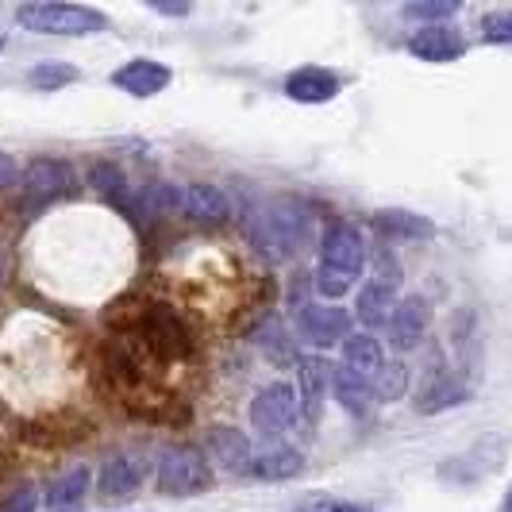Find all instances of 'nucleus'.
I'll return each mask as SVG.
<instances>
[{"mask_svg": "<svg viewBox=\"0 0 512 512\" xmlns=\"http://www.w3.org/2000/svg\"><path fill=\"white\" fill-rule=\"evenodd\" d=\"M362 262H366V243L362 231L347 220H335L320 235V266H316V293L328 297V305H339L343 293L359 282Z\"/></svg>", "mask_w": 512, "mask_h": 512, "instance_id": "1", "label": "nucleus"}, {"mask_svg": "<svg viewBox=\"0 0 512 512\" xmlns=\"http://www.w3.org/2000/svg\"><path fill=\"white\" fill-rule=\"evenodd\" d=\"M154 12H162V16H189V4L181 0V4H166V0H151Z\"/></svg>", "mask_w": 512, "mask_h": 512, "instance_id": "30", "label": "nucleus"}, {"mask_svg": "<svg viewBox=\"0 0 512 512\" xmlns=\"http://www.w3.org/2000/svg\"><path fill=\"white\" fill-rule=\"evenodd\" d=\"M74 193V170L66 158H51V154H39L31 158L24 170V212L27 216H39L47 205L62 201Z\"/></svg>", "mask_w": 512, "mask_h": 512, "instance_id": "5", "label": "nucleus"}, {"mask_svg": "<svg viewBox=\"0 0 512 512\" xmlns=\"http://www.w3.org/2000/svg\"><path fill=\"white\" fill-rule=\"evenodd\" d=\"M16 24L35 31V35H97L108 27V16L85 4H58V0H39V4H20Z\"/></svg>", "mask_w": 512, "mask_h": 512, "instance_id": "3", "label": "nucleus"}, {"mask_svg": "<svg viewBox=\"0 0 512 512\" xmlns=\"http://www.w3.org/2000/svg\"><path fill=\"white\" fill-rule=\"evenodd\" d=\"M181 208H185V216H189L193 224H205V228H216V224H224V220L231 216L228 193H224L220 185H208V181L185 185Z\"/></svg>", "mask_w": 512, "mask_h": 512, "instance_id": "10", "label": "nucleus"}, {"mask_svg": "<svg viewBox=\"0 0 512 512\" xmlns=\"http://www.w3.org/2000/svg\"><path fill=\"white\" fill-rule=\"evenodd\" d=\"M0 512H35V489H20V493H12Z\"/></svg>", "mask_w": 512, "mask_h": 512, "instance_id": "29", "label": "nucleus"}, {"mask_svg": "<svg viewBox=\"0 0 512 512\" xmlns=\"http://www.w3.org/2000/svg\"><path fill=\"white\" fill-rule=\"evenodd\" d=\"M316 239V216L301 197H274L262 212V247L274 258H297Z\"/></svg>", "mask_w": 512, "mask_h": 512, "instance_id": "2", "label": "nucleus"}, {"mask_svg": "<svg viewBox=\"0 0 512 512\" xmlns=\"http://www.w3.org/2000/svg\"><path fill=\"white\" fill-rule=\"evenodd\" d=\"M428 335V301L420 293L401 297L393 316H389V343L393 351H416Z\"/></svg>", "mask_w": 512, "mask_h": 512, "instance_id": "9", "label": "nucleus"}, {"mask_svg": "<svg viewBox=\"0 0 512 512\" xmlns=\"http://www.w3.org/2000/svg\"><path fill=\"white\" fill-rule=\"evenodd\" d=\"M12 178H16V166H12V158H8V154H0V189H4V185H12Z\"/></svg>", "mask_w": 512, "mask_h": 512, "instance_id": "31", "label": "nucleus"}, {"mask_svg": "<svg viewBox=\"0 0 512 512\" xmlns=\"http://www.w3.org/2000/svg\"><path fill=\"white\" fill-rule=\"evenodd\" d=\"M154 486L166 497H197L212 486V466L197 447H166L154 466Z\"/></svg>", "mask_w": 512, "mask_h": 512, "instance_id": "4", "label": "nucleus"}, {"mask_svg": "<svg viewBox=\"0 0 512 512\" xmlns=\"http://www.w3.org/2000/svg\"><path fill=\"white\" fill-rule=\"evenodd\" d=\"M482 39L486 43H512V8L509 12H489L482 20Z\"/></svg>", "mask_w": 512, "mask_h": 512, "instance_id": "27", "label": "nucleus"}, {"mask_svg": "<svg viewBox=\"0 0 512 512\" xmlns=\"http://www.w3.org/2000/svg\"><path fill=\"white\" fill-rule=\"evenodd\" d=\"M332 389L339 409L347 412V416H355V420L370 416V409H374V385L366 382V378H359L355 370H347V366L332 370Z\"/></svg>", "mask_w": 512, "mask_h": 512, "instance_id": "18", "label": "nucleus"}, {"mask_svg": "<svg viewBox=\"0 0 512 512\" xmlns=\"http://www.w3.org/2000/svg\"><path fill=\"white\" fill-rule=\"evenodd\" d=\"M4 274H8V270H4V255H0V285H4Z\"/></svg>", "mask_w": 512, "mask_h": 512, "instance_id": "33", "label": "nucleus"}, {"mask_svg": "<svg viewBox=\"0 0 512 512\" xmlns=\"http://www.w3.org/2000/svg\"><path fill=\"white\" fill-rule=\"evenodd\" d=\"M289 512H370V505L347 501V497H305V501H297Z\"/></svg>", "mask_w": 512, "mask_h": 512, "instance_id": "26", "label": "nucleus"}, {"mask_svg": "<svg viewBox=\"0 0 512 512\" xmlns=\"http://www.w3.org/2000/svg\"><path fill=\"white\" fill-rule=\"evenodd\" d=\"M208 455L228 474H251L255 470V447L235 428H212L208 432Z\"/></svg>", "mask_w": 512, "mask_h": 512, "instance_id": "14", "label": "nucleus"}, {"mask_svg": "<svg viewBox=\"0 0 512 512\" xmlns=\"http://www.w3.org/2000/svg\"><path fill=\"white\" fill-rule=\"evenodd\" d=\"M297 370H301V393H297L301 412H305L308 420H320V412H324V385H332V366L324 359H316V355H305Z\"/></svg>", "mask_w": 512, "mask_h": 512, "instance_id": "19", "label": "nucleus"}, {"mask_svg": "<svg viewBox=\"0 0 512 512\" xmlns=\"http://www.w3.org/2000/svg\"><path fill=\"white\" fill-rule=\"evenodd\" d=\"M297 328L308 343L316 347H335L351 335V312L339 305H328V301H312V305H301L297 312Z\"/></svg>", "mask_w": 512, "mask_h": 512, "instance_id": "8", "label": "nucleus"}, {"mask_svg": "<svg viewBox=\"0 0 512 512\" xmlns=\"http://www.w3.org/2000/svg\"><path fill=\"white\" fill-rule=\"evenodd\" d=\"M409 54L412 58H420V62H455V58L466 54V43H462V35L455 31V27L432 24V27L412 31Z\"/></svg>", "mask_w": 512, "mask_h": 512, "instance_id": "11", "label": "nucleus"}, {"mask_svg": "<svg viewBox=\"0 0 512 512\" xmlns=\"http://www.w3.org/2000/svg\"><path fill=\"white\" fill-rule=\"evenodd\" d=\"M89 497V470L74 466L70 474H62L47 493V512H77Z\"/></svg>", "mask_w": 512, "mask_h": 512, "instance_id": "22", "label": "nucleus"}, {"mask_svg": "<svg viewBox=\"0 0 512 512\" xmlns=\"http://www.w3.org/2000/svg\"><path fill=\"white\" fill-rule=\"evenodd\" d=\"M397 285H401V262L389 255V251H378V258H374V278L366 282V289L359 293V305H355V316L362 320V328H382V324H389V316L397 308Z\"/></svg>", "mask_w": 512, "mask_h": 512, "instance_id": "6", "label": "nucleus"}, {"mask_svg": "<svg viewBox=\"0 0 512 512\" xmlns=\"http://www.w3.org/2000/svg\"><path fill=\"white\" fill-rule=\"evenodd\" d=\"M470 397V389L462 382L459 374H447V370H436L424 389L416 393V412H443V409H455Z\"/></svg>", "mask_w": 512, "mask_h": 512, "instance_id": "17", "label": "nucleus"}, {"mask_svg": "<svg viewBox=\"0 0 512 512\" xmlns=\"http://www.w3.org/2000/svg\"><path fill=\"white\" fill-rule=\"evenodd\" d=\"M255 343L266 351V355H274L278 362L289 359V339H285V328H282V320H266L262 328L255 332Z\"/></svg>", "mask_w": 512, "mask_h": 512, "instance_id": "25", "label": "nucleus"}, {"mask_svg": "<svg viewBox=\"0 0 512 512\" xmlns=\"http://www.w3.org/2000/svg\"><path fill=\"white\" fill-rule=\"evenodd\" d=\"M112 85L131 93V97H154L170 85V66H162L154 58H131L112 74Z\"/></svg>", "mask_w": 512, "mask_h": 512, "instance_id": "12", "label": "nucleus"}, {"mask_svg": "<svg viewBox=\"0 0 512 512\" xmlns=\"http://www.w3.org/2000/svg\"><path fill=\"white\" fill-rule=\"evenodd\" d=\"M455 12H459L455 0H443V4H409V8H405V16H409V20H424V27H432V20H447V16H455Z\"/></svg>", "mask_w": 512, "mask_h": 512, "instance_id": "28", "label": "nucleus"}, {"mask_svg": "<svg viewBox=\"0 0 512 512\" xmlns=\"http://www.w3.org/2000/svg\"><path fill=\"white\" fill-rule=\"evenodd\" d=\"M285 97L297 104H324L339 97V77L324 66H301L285 77Z\"/></svg>", "mask_w": 512, "mask_h": 512, "instance_id": "13", "label": "nucleus"}, {"mask_svg": "<svg viewBox=\"0 0 512 512\" xmlns=\"http://www.w3.org/2000/svg\"><path fill=\"white\" fill-rule=\"evenodd\" d=\"M505 512H512V486H509V493H505Z\"/></svg>", "mask_w": 512, "mask_h": 512, "instance_id": "32", "label": "nucleus"}, {"mask_svg": "<svg viewBox=\"0 0 512 512\" xmlns=\"http://www.w3.org/2000/svg\"><path fill=\"white\" fill-rule=\"evenodd\" d=\"M343 366L347 370H355L359 378H378L385 366V355H382V343L374 339L370 332H359V335H347L343 339Z\"/></svg>", "mask_w": 512, "mask_h": 512, "instance_id": "20", "label": "nucleus"}, {"mask_svg": "<svg viewBox=\"0 0 512 512\" xmlns=\"http://www.w3.org/2000/svg\"><path fill=\"white\" fill-rule=\"evenodd\" d=\"M370 228L378 231L382 239H409V243H420V239H432L436 235V224L428 220V216H416L409 208H382V212H374V220H370Z\"/></svg>", "mask_w": 512, "mask_h": 512, "instance_id": "15", "label": "nucleus"}, {"mask_svg": "<svg viewBox=\"0 0 512 512\" xmlns=\"http://www.w3.org/2000/svg\"><path fill=\"white\" fill-rule=\"evenodd\" d=\"M27 81L35 85V89H62V85H74L77 81V70L74 66H66V62H39Z\"/></svg>", "mask_w": 512, "mask_h": 512, "instance_id": "24", "label": "nucleus"}, {"mask_svg": "<svg viewBox=\"0 0 512 512\" xmlns=\"http://www.w3.org/2000/svg\"><path fill=\"white\" fill-rule=\"evenodd\" d=\"M0 51H4V35H0Z\"/></svg>", "mask_w": 512, "mask_h": 512, "instance_id": "34", "label": "nucleus"}, {"mask_svg": "<svg viewBox=\"0 0 512 512\" xmlns=\"http://www.w3.org/2000/svg\"><path fill=\"white\" fill-rule=\"evenodd\" d=\"M305 470V459L301 451L293 447H266V451H255V470L251 478H262V482H289Z\"/></svg>", "mask_w": 512, "mask_h": 512, "instance_id": "21", "label": "nucleus"}, {"mask_svg": "<svg viewBox=\"0 0 512 512\" xmlns=\"http://www.w3.org/2000/svg\"><path fill=\"white\" fill-rule=\"evenodd\" d=\"M405 389H409V366L405 362H385L382 374L374 378V397L397 401V397H405Z\"/></svg>", "mask_w": 512, "mask_h": 512, "instance_id": "23", "label": "nucleus"}, {"mask_svg": "<svg viewBox=\"0 0 512 512\" xmlns=\"http://www.w3.org/2000/svg\"><path fill=\"white\" fill-rule=\"evenodd\" d=\"M301 416V401H297V389L285 382H274L266 389H258V397L251 401V424H255L258 436L266 439H282Z\"/></svg>", "mask_w": 512, "mask_h": 512, "instance_id": "7", "label": "nucleus"}, {"mask_svg": "<svg viewBox=\"0 0 512 512\" xmlns=\"http://www.w3.org/2000/svg\"><path fill=\"white\" fill-rule=\"evenodd\" d=\"M139 482H143V466L131 459V455H112L101 466L97 489H101L104 501H124V497H135Z\"/></svg>", "mask_w": 512, "mask_h": 512, "instance_id": "16", "label": "nucleus"}]
</instances>
